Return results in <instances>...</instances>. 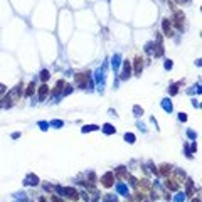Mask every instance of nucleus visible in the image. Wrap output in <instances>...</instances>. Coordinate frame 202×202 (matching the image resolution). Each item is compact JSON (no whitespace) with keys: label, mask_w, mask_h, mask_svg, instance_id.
Listing matches in <instances>:
<instances>
[{"label":"nucleus","mask_w":202,"mask_h":202,"mask_svg":"<svg viewBox=\"0 0 202 202\" xmlns=\"http://www.w3.org/2000/svg\"><path fill=\"white\" fill-rule=\"evenodd\" d=\"M51 125H54V126H62V121H59V120H54Z\"/></svg>","instance_id":"nucleus-18"},{"label":"nucleus","mask_w":202,"mask_h":202,"mask_svg":"<svg viewBox=\"0 0 202 202\" xmlns=\"http://www.w3.org/2000/svg\"><path fill=\"white\" fill-rule=\"evenodd\" d=\"M91 130H98V126H94V125H89V126H84L83 131H91Z\"/></svg>","instance_id":"nucleus-16"},{"label":"nucleus","mask_w":202,"mask_h":202,"mask_svg":"<svg viewBox=\"0 0 202 202\" xmlns=\"http://www.w3.org/2000/svg\"><path fill=\"white\" fill-rule=\"evenodd\" d=\"M192 202H199V199H197V201H192Z\"/></svg>","instance_id":"nucleus-23"},{"label":"nucleus","mask_w":202,"mask_h":202,"mask_svg":"<svg viewBox=\"0 0 202 202\" xmlns=\"http://www.w3.org/2000/svg\"><path fill=\"white\" fill-rule=\"evenodd\" d=\"M118 66H120V56H115L113 57V68L118 69Z\"/></svg>","instance_id":"nucleus-10"},{"label":"nucleus","mask_w":202,"mask_h":202,"mask_svg":"<svg viewBox=\"0 0 202 202\" xmlns=\"http://www.w3.org/2000/svg\"><path fill=\"white\" fill-rule=\"evenodd\" d=\"M116 190H118L121 195H126V197L130 195V194H128V187H126V185H123V184H116Z\"/></svg>","instance_id":"nucleus-3"},{"label":"nucleus","mask_w":202,"mask_h":202,"mask_svg":"<svg viewBox=\"0 0 202 202\" xmlns=\"http://www.w3.org/2000/svg\"><path fill=\"white\" fill-rule=\"evenodd\" d=\"M125 140H126V142H130V143H133V140H135V136H133L131 133H126V135H125Z\"/></svg>","instance_id":"nucleus-15"},{"label":"nucleus","mask_w":202,"mask_h":202,"mask_svg":"<svg viewBox=\"0 0 202 202\" xmlns=\"http://www.w3.org/2000/svg\"><path fill=\"white\" fill-rule=\"evenodd\" d=\"M185 199V194H177V197L174 199V202H184Z\"/></svg>","instance_id":"nucleus-12"},{"label":"nucleus","mask_w":202,"mask_h":202,"mask_svg":"<svg viewBox=\"0 0 202 202\" xmlns=\"http://www.w3.org/2000/svg\"><path fill=\"white\" fill-rule=\"evenodd\" d=\"M40 77H42L44 81H46V79H49V73H47V71H42V73H40Z\"/></svg>","instance_id":"nucleus-17"},{"label":"nucleus","mask_w":202,"mask_h":202,"mask_svg":"<svg viewBox=\"0 0 202 202\" xmlns=\"http://www.w3.org/2000/svg\"><path fill=\"white\" fill-rule=\"evenodd\" d=\"M164 29H165L167 36H174V34H172V29H170V24H168V20H165V22H164Z\"/></svg>","instance_id":"nucleus-9"},{"label":"nucleus","mask_w":202,"mask_h":202,"mask_svg":"<svg viewBox=\"0 0 202 202\" xmlns=\"http://www.w3.org/2000/svg\"><path fill=\"white\" fill-rule=\"evenodd\" d=\"M165 68H167V69H170V68H172V62H170V61H168V62H165Z\"/></svg>","instance_id":"nucleus-20"},{"label":"nucleus","mask_w":202,"mask_h":202,"mask_svg":"<svg viewBox=\"0 0 202 202\" xmlns=\"http://www.w3.org/2000/svg\"><path fill=\"white\" fill-rule=\"evenodd\" d=\"M113 177H115V174H106L105 177H103V185H106V187H110L111 184H113Z\"/></svg>","instance_id":"nucleus-2"},{"label":"nucleus","mask_w":202,"mask_h":202,"mask_svg":"<svg viewBox=\"0 0 202 202\" xmlns=\"http://www.w3.org/2000/svg\"><path fill=\"white\" fill-rule=\"evenodd\" d=\"M105 133H108V135H110V133H113V131H115V128H113V126H111V125H105Z\"/></svg>","instance_id":"nucleus-14"},{"label":"nucleus","mask_w":202,"mask_h":202,"mask_svg":"<svg viewBox=\"0 0 202 202\" xmlns=\"http://www.w3.org/2000/svg\"><path fill=\"white\" fill-rule=\"evenodd\" d=\"M39 125H40V126H42V130H47V126H49V125H47V123H44V121H40V123H39Z\"/></svg>","instance_id":"nucleus-19"},{"label":"nucleus","mask_w":202,"mask_h":202,"mask_svg":"<svg viewBox=\"0 0 202 202\" xmlns=\"http://www.w3.org/2000/svg\"><path fill=\"white\" fill-rule=\"evenodd\" d=\"M130 76V62L125 61V69H123V74H121V79H126Z\"/></svg>","instance_id":"nucleus-7"},{"label":"nucleus","mask_w":202,"mask_h":202,"mask_svg":"<svg viewBox=\"0 0 202 202\" xmlns=\"http://www.w3.org/2000/svg\"><path fill=\"white\" fill-rule=\"evenodd\" d=\"M142 69H143V62H142V59H136V62H135V73L142 74Z\"/></svg>","instance_id":"nucleus-6"},{"label":"nucleus","mask_w":202,"mask_h":202,"mask_svg":"<svg viewBox=\"0 0 202 202\" xmlns=\"http://www.w3.org/2000/svg\"><path fill=\"white\" fill-rule=\"evenodd\" d=\"M34 88H36L34 83H30V84H29V89H27V93H25V96H30V94L34 93Z\"/></svg>","instance_id":"nucleus-13"},{"label":"nucleus","mask_w":202,"mask_h":202,"mask_svg":"<svg viewBox=\"0 0 202 202\" xmlns=\"http://www.w3.org/2000/svg\"><path fill=\"white\" fill-rule=\"evenodd\" d=\"M164 108H165L167 111H172V103H170L168 99H165V101H164Z\"/></svg>","instance_id":"nucleus-11"},{"label":"nucleus","mask_w":202,"mask_h":202,"mask_svg":"<svg viewBox=\"0 0 202 202\" xmlns=\"http://www.w3.org/2000/svg\"><path fill=\"white\" fill-rule=\"evenodd\" d=\"M47 93H49V89H47V86H46V84H42V86H40V89H39V98H40V99H44Z\"/></svg>","instance_id":"nucleus-8"},{"label":"nucleus","mask_w":202,"mask_h":202,"mask_svg":"<svg viewBox=\"0 0 202 202\" xmlns=\"http://www.w3.org/2000/svg\"><path fill=\"white\" fill-rule=\"evenodd\" d=\"M57 192L61 194V195H64V197H69V199H77V192L71 189V187H57Z\"/></svg>","instance_id":"nucleus-1"},{"label":"nucleus","mask_w":202,"mask_h":202,"mask_svg":"<svg viewBox=\"0 0 202 202\" xmlns=\"http://www.w3.org/2000/svg\"><path fill=\"white\" fill-rule=\"evenodd\" d=\"M177 2H187V0H177Z\"/></svg>","instance_id":"nucleus-21"},{"label":"nucleus","mask_w":202,"mask_h":202,"mask_svg":"<svg viewBox=\"0 0 202 202\" xmlns=\"http://www.w3.org/2000/svg\"><path fill=\"white\" fill-rule=\"evenodd\" d=\"M40 202H46V199H40Z\"/></svg>","instance_id":"nucleus-22"},{"label":"nucleus","mask_w":202,"mask_h":202,"mask_svg":"<svg viewBox=\"0 0 202 202\" xmlns=\"http://www.w3.org/2000/svg\"><path fill=\"white\" fill-rule=\"evenodd\" d=\"M24 184H25V185H37V184H39V179H37L36 175H29V177L25 179Z\"/></svg>","instance_id":"nucleus-4"},{"label":"nucleus","mask_w":202,"mask_h":202,"mask_svg":"<svg viewBox=\"0 0 202 202\" xmlns=\"http://www.w3.org/2000/svg\"><path fill=\"white\" fill-rule=\"evenodd\" d=\"M167 189H170V190H177L179 189V184H177V180H167Z\"/></svg>","instance_id":"nucleus-5"}]
</instances>
